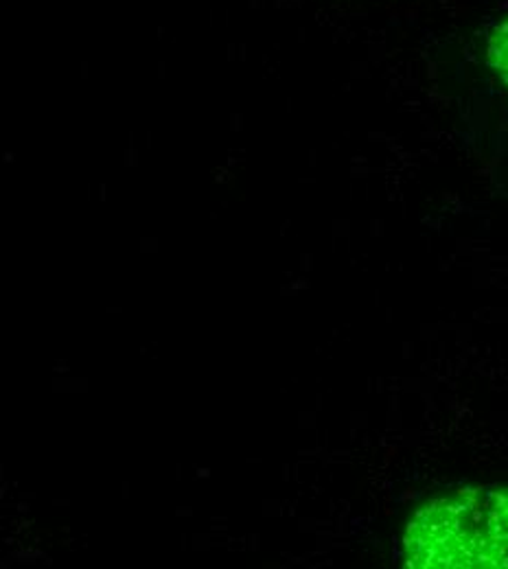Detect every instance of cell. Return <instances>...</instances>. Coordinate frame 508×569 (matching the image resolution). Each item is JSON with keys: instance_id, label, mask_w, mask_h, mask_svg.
I'll list each match as a JSON object with an SVG mask.
<instances>
[{"instance_id": "cell-2", "label": "cell", "mask_w": 508, "mask_h": 569, "mask_svg": "<svg viewBox=\"0 0 508 569\" xmlns=\"http://www.w3.org/2000/svg\"><path fill=\"white\" fill-rule=\"evenodd\" d=\"M487 64L508 88V16L498 22L487 40Z\"/></svg>"}, {"instance_id": "cell-1", "label": "cell", "mask_w": 508, "mask_h": 569, "mask_svg": "<svg viewBox=\"0 0 508 569\" xmlns=\"http://www.w3.org/2000/svg\"><path fill=\"white\" fill-rule=\"evenodd\" d=\"M408 568L508 569V487H469L424 503L401 537Z\"/></svg>"}]
</instances>
